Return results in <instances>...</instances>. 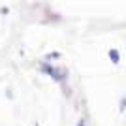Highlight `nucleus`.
Listing matches in <instances>:
<instances>
[{"label": "nucleus", "instance_id": "2", "mask_svg": "<svg viewBox=\"0 0 126 126\" xmlns=\"http://www.w3.org/2000/svg\"><path fill=\"white\" fill-rule=\"evenodd\" d=\"M126 109V96H121V102H119V111H124Z\"/></svg>", "mask_w": 126, "mask_h": 126}, {"label": "nucleus", "instance_id": "3", "mask_svg": "<svg viewBox=\"0 0 126 126\" xmlns=\"http://www.w3.org/2000/svg\"><path fill=\"white\" fill-rule=\"evenodd\" d=\"M34 126H40V124H38V122H36V124H34Z\"/></svg>", "mask_w": 126, "mask_h": 126}, {"label": "nucleus", "instance_id": "1", "mask_svg": "<svg viewBox=\"0 0 126 126\" xmlns=\"http://www.w3.org/2000/svg\"><path fill=\"white\" fill-rule=\"evenodd\" d=\"M109 58H111L115 64H119V60H121V55H119V51H117V49H109Z\"/></svg>", "mask_w": 126, "mask_h": 126}]
</instances>
